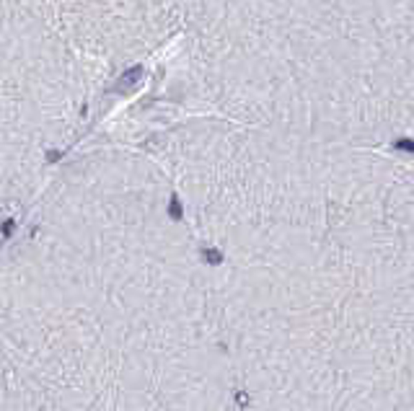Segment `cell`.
I'll return each mask as SVG.
<instances>
[{"label": "cell", "instance_id": "cell-1", "mask_svg": "<svg viewBox=\"0 0 414 411\" xmlns=\"http://www.w3.org/2000/svg\"><path fill=\"white\" fill-rule=\"evenodd\" d=\"M197 112L386 148L412 129V0H189Z\"/></svg>", "mask_w": 414, "mask_h": 411}, {"label": "cell", "instance_id": "cell-2", "mask_svg": "<svg viewBox=\"0 0 414 411\" xmlns=\"http://www.w3.org/2000/svg\"><path fill=\"white\" fill-rule=\"evenodd\" d=\"M65 36L94 81L179 32L189 0H32Z\"/></svg>", "mask_w": 414, "mask_h": 411}]
</instances>
